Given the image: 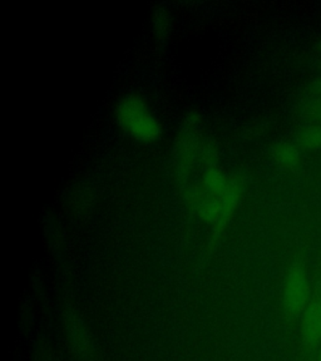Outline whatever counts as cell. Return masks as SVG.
I'll use <instances>...</instances> for the list:
<instances>
[{
  "mask_svg": "<svg viewBox=\"0 0 321 361\" xmlns=\"http://www.w3.org/2000/svg\"><path fill=\"white\" fill-rule=\"evenodd\" d=\"M300 142L308 148H319L321 147V128H308L301 132Z\"/></svg>",
  "mask_w": 321,
  "mask_h": 361,
  "instance_id": "cell-9",
  "label": "cell"
},
{
  "mask_svg": "<svg viewBox=\"0 0 321 361\" xmlns=\"http://www.w3.org/2000/svg\"><path fill=\"white\" fill-rule=\"evenodd\" d=\"M272 157L277 164H281L284 167H293L299 162V152L295 147L289 143H277V146L272 148Z\"/></svg>",
  "mask_w": 321,
  "mask_h": 361,
  "instance_id": "cell-8",
  "label": "cell"
},
{
  "mask_svg": "<svg viewBox=\"0 0 321 361\" xmlns=\"http://www.w3.org/2000/svg\"><path fill=\"white\" fill-rule=\"evenodd\" d=\"M200 183L211 195L224 196L231 183V175L226 173L219 164L209 166L203 169Z\"/></svg>",
  "mask_w": 321,
  "mask_h": 361,
  "instance_id": "cell-6",
  "label": "cell"
},
{
  "mask_svg": "<svg viewBox=\"0 0 321 361\" xmlns=\"http://www.w3.org/2000/svg\"><path fill=\"white\" fill-rule=\"evenodd\" d=\"M171 27H172V20H171V14L164 6H159L155 11L152 16V30L156 39L158 42H164L169 38L171 33Z\"/></svg>",
  "mask_w": 321,
  "mask_h": 361,
  "instance_id": "cell-7",
  "label": "cell"
},
{
  "mask_svg": "<svg viewBox=\"0 0 321 361\" xmlns=\"http://www.w3.org/2000/svg\"><path fill=\"white\" fill-rule=\"evenodd\" d=\"M119 127L135 141H157L162 135V124L140 94H127L119 99L114 109Z\"/></svg>",
  "mask_w": 321,
  "mask_h": 361,
  "instance_id": "cell-1",
  "label": "cell"
},
{
  "mask_svg": "<svg viewBox=\"0 0 321 361\" xmlns=\"http://www.w3.org/2000/svg\"><path fill=\"white\" fill-rule=\"evenodd\" d=\"M201 117L198 112H188L183 118L180 135L176 142L175 176L181 188L188 185V177L193 166L198 162V152L202 142L200 135Z\"/></svg>",
  "mask_w": 321,
  "mask_h": 361,
  "instance_id": "cell-2",
  "label": "cell"
},
{
  "mask_svg": "<svg viewBox=\"0 0 321 361\" xmlns=\"http://www.w3.org/2000/svg\"><path fill=\"white\" fill-rule=\"evenodd\" d=\"M320 348L321 286H317L301 316V349L305 361H315Z\"/></svg>",
  "mask_w": 321,
  "mask_h": 361,
  "instance_id": "cell-4",
  "label": "cell"
},
{
  "mask_svg": "<svg viewBox=\"0 0 321 361\" xmlns=\"http://www.w3.org/2000/svg\"><path fill=\"white\" fill-rule=\"evenodd\" d=\"M317 361H321V348L319 350V354H317Z\"/></svg>",
  "mask_w": 321,
  "mask_h": 361,
  "instance_id": "cell-10",
  "label": "cell"
},
{
  "mask_svg": "<svg viewBox=\"0 0 321 361\" xmlns=\"http://www.w3.org/2000/svg\"><path fill=\"white\" fill-rule=\"evenodd\" d=\"M63 326L68 344L74 355L78 356L82 360H92L95 355V345L90 329L78 312L71 307L63 311Z\"/></svg>",
  "mask_w": 321,
  "mask_h": 361,
  "instance_id": "cell-5",
  "label": "cell"
},
{
  "mask_svg": "<svg viewBox=\"0 0 321 361\" xmlns=\"http://www.w3.org/2000/svg\"><path fill=\"white\" fill-rule=\"evenodd\" d=\"M311 298L310 283L303 264L295 262L288 271L282 290V309L290 322L301 319Z\"/></svg>",
  "mask_w": 321,
  "mask_h": 361,
  "instance_id": "cell-3",
  "label": "cell"
}]
</instances>
